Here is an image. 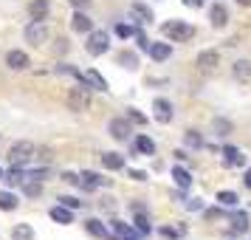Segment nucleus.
I'll list each match as a JSON object with an SVG mask.
<instances>
[{
  "label": "nucleus",
  "instance_id": "f257e3e1",
  "mask_svg": "<svg viewBox=\"0 0 251 240\" xmlns=\"http://www.w3.org/2000/svg\"><path fill=\"white\" fill-rule=\"evenodd\" d=\"M161 34L167 40H172V43H183V40H192L195 37V28L189 23H183V20H167L161 26Z\"/></svg>",
  "mask_w": 251,
  "mask_h": 240
},
{
  "label": "nucleus",
  "instance_id": "f03ea898",
  "mask_svg": "<svg viewBox=\"0 0 251 240\" xmlns=\"http://www.w3.org/2000/svg\"><path fill=\"white\" fill-rule=\"evenodd\" d=\"M31 159H34V144L31 141H14L12 150H9V161L14 167H25Z\"/></svg>",
  "mask_w": 251,
  "mask_h": 240
},
{
  "label": "nucleus",
  "instance_id": "7ed1b4c3",
  "mask_svg": "<svg viewBox=\"0 0 251 240\" xmlns=\"http://www.w3.org/2000/svg\"><path fill=\"white\" fill-rule=\"evenodd\" d=\"M107 48H110V37H107V31H88L85 51H88L91 57H102V54H107Z\"/></svg>",
  "mask_w": 251,
  "mask_h": 240
},
{
  "label": "nucleus",
  "instance_id": "20e7f679",
  "mask_svg": "<svg viewBox=\"0 0 251 240\" xmlns=\"http://www.w3.org/2000/svg\"><path fill=\"white\" fill-rule=\"evenodd\" d=\"M25 40H28L31 46H43L48 40V23L46 20H31V23L25 26Z\"/></svg>",
  "mask_w": 251,
  "mask_h": 240
},
{
  "label": "nucleus",
  "instance_id": "39448f33",
  "mask_svg": "<svg viewBox=\"0 0 251 240\" xmlns=\"http://www.w3.org/2000/svg\"><path fill=\"white\" fill-rule=\"evenodd\" d=\"M68 107L71 110H76V113H82V110L91 107V93H88L85 85H82V88H71L68 91Z\"/></svg>",
  "mask_w": 251,
  "mask_h": 240
},
{
  "label": "nucleus",
  "instance_id": "423d86ee",
  "mask_svg": "<svg viewBox=\"0 0 251 240\" xmlns=\"http://www.w3.org/2000/svg\"><path fill=\"white\" fill-rule=\"evenodd\" d=\"M107 130H110V136H113L116 141H127L130 133H133V122H130V119H110Z\"/></svg>",
  "mask_w": 251,
  "mask_h": 240
},
{
  "label": "nucleus",
  "instance_id": "0eeeda50",
  "mask_svg": "<svg viewBox=\"0 0 251 240\" xmlns=\"http://www.w3.org/2000/svg\"><path fill=\"white\" fill-rule=\"evenodd\" d=\"M217 65H220V54H217L215 48H209V51H201V54H198V68L203 71V74H212Z\"/></svg>",
  "mask_w": 251,
  "mask_h": 240
},
{
  "label": "nucleus",
  "instance_id": "6e6552de",
  "mask_svg": "<svg viewBox=\"0 0 251 240\" xmlns=\"http://www.w3.org/2000/svg\"><path fill=\"white\" fill-rule=\"evenodd\" d=\"M152 110H155V122H161V125H170L172 122V102L170 99H155L152 102Z\"/></svg>",
  "mask_w": 251,
  "mask_h": 240
},
{
  "label": "nucleus",
  "instance_id": "1a4fd4ad",
  "mask_svg": "<svg viewBox=\"0 0 251 240\" xmlns=\"http://www.w3.org/2000/svg\"><path fill=\"white\" fill-rule=\"evenodd\" d=\"M71 28H74V31H82V34H88V31H93V20L82 12V9H76V12L71 14Z\"/></svg>",
  "mask_w": 251,
  "mask_h": 240
},
{
  "label": "nucleus",
  "instance_id": "9d476101",
  "mask_svg": "<svg viewBox=\"0 0 251 240\" xmlns=\"http://www.w3.org/2000/svg\"><path fill=\"white\" fill-rule=\"evenodd\" d=\"M6 65H9L12 71L28 68V54H25V51H20V48H14V51H9V54H6Z\"/></svg>",
  "mask_w": 251,
  "mask_h": 240
},
{
  "label": "nucleus",
  "instance_id": "9b49d317",
  "mask_svg": "<svg viewBox=\"0 0 251 240\" xmlns=\"http://www.w3.org/2000/svg\"><path fill=\"white\" fill-rule=\"evenodd\" d=\"M209 20H212L215 28H223V26L228 23V9L223 6V3H215V6L209 9Z\"/></svg>",
  "mask_w": 251,
  "mask_h": 240
},
{
  "label": "nucleus",
  "instance_id": "f8f14e48",
  "mask_svg": "<svg viewBox=\"0 0 251 240\" xmlns=\"http://www.w3.org/2000/svg\"><path fill=\"white\" fill-rule=\"evenodd\" d=\"M48 12H51L48 0H31L28 3V17L31 20H48Z\"/></svg>",
  "mask_w": 251,
  "mask_h": 240
},
{
  "label": "nucleus",
  "instance_id": "ddd939ff",
  "mask_svg": "<svg viewBox=\"0 0 251 240\" xmlns=\"http://www.w3.org/2000/svg\"><path fill=\"white\" fill-rule=\"evenodd\" d=\"M79 184L85 187V189H96V187H107V178H102L99 172H82L79 175Z\"/></svg>",
  "mask_w": 251,
  "mask_h": 240
},
{
  "label": "nucleus",
  "instance_id": "4468645a",
  "mask_svg": "<svg viewBox=\"0 0 251 240\" xmlns=\"http://www.w3.org/2000/svg\"><path fill=\"white\" fill-rule=\"evenodd\" d=\"M82 82H85V85H91L93 91H107V82H104V77L102 74H99V71H88V74H85V77H82Z\"/></svg>",
  "mask_w": 251,
  "mask_h": 240
},
{
  "label": "nucleus",
  "instance_id": "2eb2a0df",
  "mask_svg": "<svg viewBox=\"0 0 251 240\" xmlns=\"http://www.w3.org/2000/svg\"><path fill=\"white\" fill-rule=\"evenodd\" d=\"M231 74H234V80L249 82L251 80V59H237V62L231 65Z\"/></svg>",
  "mask_w": 251,
  "mask_h": 240
},
{
  "label": "nucleus",
  "instance_id": "dca6fc26",
  "mask_svg": "<svg viewBox=\"0 0 251 240\" xmlns=\"http://www.w3.org/2000/svg\"><path fill=\"white\" fill-rule=\"evenodd\" d=\"M223 164L226 167H240V164H246V159H243V153L237 147H223Z\"/></svg>",
  "mask_w": 251,
  "mask_h": 240
},
{
  "label": "nucleus",
  "instance_id": "f3484780",
  "mask_svg": "<svg viewBox=\"0 0 251 240\" xmlns=\"http://www.w3.org/2000/svg\"><path fill=\"white\" fill-rule=\"evenodd\" d=\"M51 220H57V223H62V226H65V223H74V209H68V206H54V209H51Z\"/></svg>",
  "mask_w": 251,
  "mask_h": 240
},
{
  "label": "nucleus",
  "instance_id": "a211bd4d",
  "mask_svg": "<svg viewBox=\"0 0 251 240\" xmlns=\"http://www.w3.org/2000/svg\"><path fill=\"white\" fill-rule=\"evenodd\" d=\"M113 238H116V240H138V235H136L130 226H127V223H122V220H113Z\"/></svg>",
  "mask_w": 251,
  "mask_h": 240
},
{
  "label": "nucleus",
  "instance_id": "6ab92c4d",
  "mask_svg": "<svg viewBox=\"0 0 251 240\" xmlns=\"http://www.w3.org/2000/svg\"><path fill=\"white\" fill-rule=\"evenodd\" d=\"M85 229H88V235H93V238H99V240L110 238V232L104 229V223H102V220H96V217H91V220L85 223Z\"/></svg>",
  "mask_w": 251,
  "mask_h": 240
},
{
  "label": "nucleus",
  "instance_id": "aec40b11",
  "mask_svg": "<svg viewBox=\"0 0 251 240\" xmlns=\"http://www.w3.org/2000/svg\"><path fill=\"white\" fill-rule=\"evenodd\" d=\"M170 54H172V48L167 46V43H152V46H150V57L155 59V62L170 59Z\"/></svg>",
  "mask_w": 251,
  "mask_h": 240
},
{
  "label": "nucleus",
  "instance_id": "412c9836",
  "mask_svg": "<svg viewBox=\"0 0 251 240\" xmlns=\"http://www.w3.org/2000/svg\"><path fill=\"white\" fill-rule=\"evenodd\" d=\"M130 14L136 17L138 23H152V12H150L144 3H133V6H130Z\"/></svg>",
  "mask_w": 251,
  "mask_h": 240
},
{
  "label": "nucleus",
  "instance_id": "4be33fe9",
  "mask_svg": "<svg viewBox=\"0 0 251 240\" xmlns=\"http://www.w3.org/2000/svg\"><path fill=\"white\" fill-rule=\"evenodd\" d=\"M102 164L104 167H107V170H125V159H122V156H119V153H104L102 156Z\"/></svg>",
  "mask_w": 251,
  "mask_h": 240
},
{
  "label": "nucleus",
  "instance_id": "5701e85b",
  "mask_svg": "<svg viewBox=\"0 0 251 240\" xmlns=\"http://www.w3.org/2000/svg\"><path fill=\"white\" fill-rule=\"evenodd\" d=\"M116 62L125 65V68H138V54L136 51H119L116 54Z\"/></svg>",
  "mask_w": 251,
  "mask_h": 240
},
{
  "label": "nucleus",
  "instance_id": "b1692460",
  "mask_svg": "<svg viewBox=\"0 0 251 240\" xmlns=\"http://www.w3.org/2000/svg\"><path fill=\"white\" fill-rule=\"evenodd\" d=\"M12 240H34V229L28 223H17L12 229Z\"/></svg>",
  "mask_w": 251,
  "mask_h": 240
},
{
  "label": "nucleus",
  "instance_id": "393cba45",
  "mask_svg": "<svg viewBox=\"0 0 251 240\" xmlns=\"http://www.w3.org/2000/svg\"><path fill=\"white\" fill-rule=\"evenodd\" d=\"M172 178H175V184H178L181 189H189V187H192V175L183 170V167H175V170H172Z\"/></svg>",
  "mask_w": 251,
  "mask_h": 240
},
{
  "label": "nucleus",
  "instance_id": "a878e982",
  "mask_svg": "<svg viewBox=\"0 0 251 240\" xmlns=\"http://www.w3.org/2000/svg\"><path fill=\"white\" fill-rule=\"evenodd\" d=\"M228 223H231L234 232H246V226H249V215H246V212H231V215H228Z\"/></svg>",
  "mask_w": 251,
  "mask_h": 240
},
{
  "label": "nucleus",
  "instance_id": "bb28decb",
  "mask_svg": "<svg viewBox=\"0 0 251 240\" xmlns=\"http://www.w3.org/2000/svg\"><path fill=\"white\" fill-rule=\"evenodd\" d=\"M136 153H141V156H152V153H155V144H152V138L138 136V138H136Z\"/></svg>",
  "mask_w": 251,
  "mask_h": 240
},
{
  "label": "nucleus",
  "instance_id": "cd10ccee",
  "mask_svg": "<svg viewBox=\"0 0 251 240\" xmlns=\"http://www.w3.org/2000/svg\"><path fill=\"white\" fill-rule=\"evenodd\" d=\"M183 144L192 147V150H198V147H203V136H201L198 130H186V133H183Z\"/></svg>",
  "mask_w": 251,
  "mask_h": 240
},
{
  "label": "nucleus",
  "instance_id": "c85d7f7f",
  "mask_svg": "<svg viewBox=\"0 0 251 240\" xmlns=\"http://www.w3.org/2000/svg\"><path fill=\"white\" fill-rule=\"evenodd\" d=\"M212 130H215V136L226 138L228 133H231V122H228V119H215V125H212Z\"/></svg>",
  "mask_w": 251,
  "mask_h": 240
},
{
  "label": "nucleus",
  "instance_id": "c756f323",
  "mask_svg": "<svg viewBox=\"0 0 251 240\" xmlns=\"http://www.w3.org/2000/svg\"><path fill=\"white\" fill-rule=\"evenodd\" d=\"M217 204L220 206H228V209H231V206H237V192H231V189H223V192H217Z\"/></svg>",
  "mask_w": 251,
  "mask_h": 240
},
{
  "label": "nucleus",
  "instance_id": "7c9ffc66",
  "mask_svg": "<svg viewBox=\"0 0 251 240\" xmlns=\"http://www.w3.org/2000/svg\"><path fill=\"white\" fill-rule=\"evenodd\" d=\"M17 198H14L12 192H0V209H6V212H12V209H17Z\"/></svg>",
  "mask_w": 251,
  "mask_h": 240
},
{
  "label": "nucleus",
  "instance_id": "2f4dec72",
  "mask_svg": "<svg viewBox=\"0 0 251 240\" xmlns=\"http://www.w3.org/2000/svg\"><path fill=\"white\" fill-rule=\"evenodd\" d=\"M3 181L9 184V187H17V184H23V172H20L17 167H14V170L3 172Z\"/></svg>",
  "mask_w": 251,
  "mask_h": 240
},
{
  "label": "nucleus",
  "instance_id": "473e14b6",
  "mask_svg": "<svg viewBox=\"0 0 251 240\" xmlns=\"http://www.w3.org/2000/svg\"><path fill=\"white\" fill-rule=\"evenodd\" d=\"M23 192H25V198H40L43 195V187H40V181H31V184L23 181Z\"/></svg>",
  "mask_w": 251,
  "mask_h": 240
},
{
  "label": "nucleus",
  "instance_id": "72a5a7b5",
  "mask_svg": "<svg viewBox=\"0 0 251 240\" xmlns=\"http://www.w3.org/2000/svg\"><path fill=\"white\" fill-rule=\"evenodd\" d=\"M133 215H136V229L141 232V235H147L150 232V220H147V215H144V209H141V212H133Z\"/></svg>",
  "mask_w": 251,
  "mask_h": 240
},
{
  "label": "nucleus",
  "instance_id": "f704fd0d",
  "mask_svg": "<svg viewBox=\"0 0 251 240\" xmlns=\"http://www.w3.org/2000/svg\"><path fill=\"white\" fill-rule=\"evenodd\" d=\"M57 71H59V74H65V77H74V80H79V82H82V74L74 68V65H57Z\"/></svg>",
  "mask_w": 251,
  "mask_h": 240
},
{
  "label": "nucleus",
  "instance_id": "c9c22d12",
  "mask_svg": "<svg viewBox=\"0 0 251 240\" xmlns=\"http://www.w3.org/2000/svg\"><path fill=\"white\" fill-rule=\"evenodd\" d=\"M59 204L68 206V209H79V198H71V195H62L59 198Z\"/></svg>",
  "mask_w": 251,
  "mask_h": 240
},
{
  "label": "nucleus",
  "instance_id": "e433bc0d",
  "mask_svg": "<svg viewBox=\"0 0 251 240\" xmlns=\"http://www.w3.org/2000/svg\"><path fill=\"white\" fill-rule=\"evenodd\" d=\"M133 34H136V43H138V48H150V40H147V34H144L141 28H136Z\"/></svg>",
  "mask_w": 251,
  "mask_h": 240
},
{
  "label": "nucleus",
  "instance_id": "4c0bfd02",
  "mask_svg": "<svg viewBox=\"0 0 251 240\" xmlns=\"http://www.w3.org/2000/svg\"><path fill=\"white\" fill-rule=\"evenodd\" d=\"M116 34H119V37H130V34H133V28H130V26H122V23H119V26H116Z\"/></svg>",
  "mask_w": 251,
  "mask_h": 240
},
{
  "label": "nucleus",
  "instance_id": "58836bf2",
  "mask_svg": "<svg viewBox=\"0 0 251 240\" xmlns=\"http://www.w3.org/2000/svg\"><path fill=\"white\" fill-rule=\"evenodd\" d=\"M130 178H133V181H147V172L144 170H130Z\"/></svg>",
  "mask_w": 251,
  "mask_h": 240
},
{
  "label": "nucleus",
  "instance_id": "ea45409f",
  "mask_svg": "<svg viewBox=\"0 0 251 240\" xmlns=\"http://www.w3.org/2000/svg\"><path fill=\"white\" fill-rule=\"evenodd\" d=\"M62 181H68V184H79V175H76V172H62Z\"/></svg>",
  "mask_w": 251,
  "mask_h": 240
},
{
  "label": "nucleus",
  "instance_id": "a19ab883",
  "mask_svg": "<svg viewBox=\"0 0 251 240\" xmlns=\"http://www.w3.org/2000/svg\"><path fill=\"white\" fill-rule=\"evenodd\" d=\"M127 119H130V122H138V125H144V122H147V119H144L141 113H136V110H130V116H127Z\"/></svg>",
  "mask_w": 251,
  "mask_h": 240
},
{
  "label": "nucleus",
  "instance_id": "79ce46f5",
  "mask_svg": "<svg viewBox=\"0 0 251 240\" xmlns=\"http://www.w3.org/2000/svg\"><path fill=\"white\" fill-rule=\"evenodd\" d=\"M206 217H209V220H217V217H223V212H220V209H206Z\"/></svg>",
  "mask_w": 251,
  "mask_h": 240
},
{
  "label": "nucleus",
  "instance_id": "37998d69",
  "mask_svg": "<svg viewBox=\"0 0 251 240\" xmlns=\"http://www.w3.org/2000/svg\"><path fill=\"white\" fill-rule=\"evenodd\" d=\"M88 3H91V0H71V6H74V9H85Z\"/></svg>",
  "mask_w": 251,
  "mask_h": 240
},
{
  "label": "nucleus",
  "instance_id": "c03bdc74",
  "mask_svg": "<svg viewBox=\"0 0 251 240\" xmlns=\"http://www.w3.org/2000/svg\"><path fill=\"white\" fill-rule=\"evenodd\" d=\"M243 184H246V187H249V189H251V170L246 172V178H243Z\"/></svg>",
  "mask_w": 251,
  "mask_h": 240
},
{
  "label": "nucleus",
  "instance_id": "a18cd8bd",
  "mask_svg": "<svg viewBox=\"0 0 251 240\" xmlns=\"http://www.w3.org/2000/svg\"><path fill=\"white\" fill-rule=\"evenodd\" d=\"M186 6H201V0H183Z\"/></svg>",
  "mask_w": 251,
  "mask_h": 240
},
{
  "label": "nucleus",
  "instance_id": "49530a36",
  "mask_svg": "<svg viewBox=\"0 0 251 240\" xmlns=\"http://www.w3.org/2000/svg\"><path fill=\"white\" fill-rule=\"evenodd\" d=\"M240 6H251V0H237Z\"/></svg>",
  "mask_w": 251,
  "mask_h": 240
},
{
  "label": "nucleus",
  "instance_id": "de8ad7c7",
  "mask_svg": "<svg viewBox=\"0 0 251 240\" xmlns=\"http://www.w3.org/2000/svg\"><path fill=\"white\" fill-rule=\"evenodd\" d=\"M0 178H3V170H0Z\"/></svg>",
  "mask_w": 251,
  "mask_h": 240
}]
</instances>
